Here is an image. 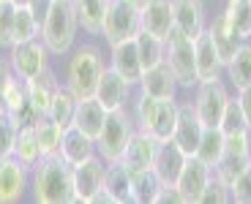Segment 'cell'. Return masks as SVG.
<instances>
[{"instance_id": "10", "label": "cell", "mask_w": 251, "mask_h": 204, "mask_svg": "<svg viewBox=\"0 0 251 204\" xmlns=\"http://www.w3.org/2000/svg\"><path fill=\"white\" fill-rule=\"evenodd\" d=\"M226 101H229V93L221 85V79L200 82V93H197L194 109H197V117L202 120V125H219Z\"/></svg>"}, {"instance_id": "5", "label": "cell", "mask_w": 251, "mask_h": 204, "mask_svg": "<svg viewBox=\"0 0 251 204\" xmlns=\"http://www.w3.org/2000/svg\"><path fill=\"white\" fill-rule=\"evenodd\" d=\"M164 60L170 63L177 87H194L197 79V60H194V38L183 36L177 27H172L170 36L164 38Z\"/></svg>"}, {"instance_id": "8", "label": "cell", "mask_w": 251, "mask_h": 204, "mask_svg": "<svg viewBox=\"0 0 251 204\" xmlns=\"http://www.w3.org/2000/svg\"><path fill=\"white\" fill-rule=\"evenodd\" d=\"M11 68L19 79H33L36 74H41L44 68H50V49L47 44L38 38H30L25 44H14L11 46Z\"/></svg>"}, {"instance_id": "27", "label": "cell", "mask_w": 251, "mask_h": 204, "mask_svg": "<svg viewBox=\"0 0 251 204\" xmlns=\"http://www.w3.org/2000/svg\"><path fill=\"white\" fill-rule=\"evenodd\" d=\"M207 30H210V38H213V46H216V52H219L221 63L226 66V63L235 57V52H238V46L243 44V38L229 27V22H226L224 14H219V17L213 19V25L207 27Z\"/></svg>"}, {"instance_id": "19", "label": "cell", "mask_w": 251, "mask_h": 204, "mask_svg": "<svg viewBox=\"0 0 251 204\" xmlns=\"http://www.w3.org/2000/svg\"><path fill=\"white\" fill-rule=\"evenodd\" d=\"M156 147L158 142L153 139L151 134H145V131H134L131 142L126 147L123 153V166L128 172H145V169H153V158H156Z\"/></svg>"}, {"instance_id": "29", "label": "cell", "mask_w": 251, "mask_h": 204, "mask_svg": "<svg viewBox=\"0 0 251 204\" xmlns=\"http://www.w3.org/2000/svg\"><path fill=\"white\" fill-rule=\"evenodd\" d=\"M71 3H74V11H76L82 30L90 33V36H99L101 27H104L109 0H71Z\"/></svg>"}, {"instance_id": "45", "label": "cell", "mask_w": 251, "mask_h": 204, "mask_svg": "<svg viewBox=\"0 0 251 204\" xmlns=\"http://www.w3.org/2000/svg\"><path fill=\"white\" fill-rule=\"evenodd\" d=\"M156 202H164V204H167V202H170V204H188L186 196L180 193V188H177V185H161Z\"/></svg>"}, {"instance_id": "28", "label": "cell", "mask_w": 251, "mask_h": 204, "mask_svg": "<svg viewBox=\"0 0 251 204\" xmlns=\"http://www.w3.org/2000/svg\"><path fill=\"white\" fill-rule=\"evenodd\" d=\"M104 191L112 196V204L131 202V172L123 166V161L107 163V172H104Z\"/></svg>"}, {"instance_id": "49", "label": "cell", "mask_w": 251, "mask_h": 204, "mask_svg": "<svg viewBox=\"0 0 251 204\" xmlns=\"http://www.w3.org/2000/svg\"><path fill=\"white\" fill-rule=\"evenodd\" d=\"M14 6H27V3H30V0H11Z\"/></svg>"}, {"instance_id": "31", "label": "cell", "mask_w": 251, "mask_h": 204, "mask_svg": "<svg viewBox=\"0 0 251 204\" xmlns=\"http://www.w3.org/2000/svg\"><path fill=\"white\" fill-rule=\"evenodd\" d=\"M161 180L153 169H145V172H134L131 174V202L134 204H153L161 191Z\"/></svg>"}, {"instance_id": "4", "label": "cell", "mask_w": 251, "mask_h": 204, "mask_svg": "<svg viewBox=\"0 0 251 204\" xmlns=\"http://www.w3.org/2000/svg\"><path fill=\"white\" fill-rule=\"evenodd\" d=\"M134 136V120L126 109H115L107 114L104 120V128H101L99 139H96V150L104 158V163H115L123 161V153L128 147Z\"/></svg>"}, {"instance_id": "21", "label": "cell", "mask_w": 251, "mask_h": 204, "mask_svg": "<svg viewBox=\"0 0 251 204\" xmlns=\"http://www.w3.org/2000/svg\"><path fill=\"white\" fill-rule=\"evenodd\" d=\"M139 90L153 98H175V90H177V79L172 74V68L167 60L156 63L153 68H148L139 79Z\"/></svg>"}, {"instance_id": "18", "label": "cell", "mask_w": 251, "mask_h": 204, "mask_svg": "<svg viewBox=\"0 0 251 204\" xmlns=\"http://www.w3.org/2000/svg\"><path fill=\"white\" fill-rule=\"evenodd\" d=\"M139 27L153 36L164 38L170 36V30L175 27V14H172V0H151L148 6L139 11Z\"/></svg>"}, {"instance_id": "50", "label": "cell", "mask_w": 251, "mask_h": 204, "mask_svg": "<svg viewBox=\"0 0 251 204\" xmlns=\"http://www.w3.org/2000/svg\"><path fill=\"white\" fill-rule=\"evenodd\" d=\"M0 3H6V0H0Z\"/></svg>"}, {"instance_id": "39", "label": "cell", "mask_w": 251, "mask_h": 204, "mask_svg": "<svg viewBox=\"0 0 251 204\" xmlns=\"http://www.w3.org/2000/svg\"><path fill=\"white\" fill-rule=\"evenodd\" d=\"M41 36V25L30 14L27 6H17V19H14V44H25L30 38Z\"/></svg>"}, {"instance_id": "1", "label": "cell", "mask_w": 251, "mask_h": 204, "mask_svg": "<svg viewBox=\"0 0 251 204\" xmlns=\"http://www.w3.org/2000/svg\"><path fill=\"white\" fill-rule=\"evenodd\" d=\"M33 199L38 204L74 202V166L63 155H41L33 166Z\"/></svg>"}, {"instance_id": "24", "label": "cell", "mask_w": 251, "mask_h": 204, "mask_svg": "<svg viewBox=\"0 0 251 204\" xmlns=\"http://www.w3.org/2000/svg\"><path fill=\"white\" fill-rule=\"evenodd\" d=\"M175 123H177V104L175 98H158L156 109H153V117L148 123V131L156 142H167L175 134Z\"/></svg>"}, {"instance_id": "48", "label": "cell", "mask_w": 251, "mask_h": 204, "mask_svg": "<svg viewBox=\"0 0 251 204\" xmlns=\"http://www.w3.org/2000/svg\"><path fill=\"white\" fill-rule=\"evenodd\" d=\"M126 3H131V6L137 8V11H142V8L148 6V3H151V0H126Z\"/></svg>"}, {"instance_id": "2", "label": "cell", "mask_w": 251, "mask_h": 204, "mask_svg": "<svg viewBox=\"0 0 251 204\" xmlns=\"http://www.w3.org/2000/svg\"><path fill=\"white\" fill-rule=\"evenodd\" d=\"M104 57L101 49L93 44H85L71 55L69 68H66V87L76 98H90L96 95V85H99L101 74H104Z\"/></svg>"}, {"instance_id": "44", "label": "cell", "mask_w": 251, "mask_h": 204, "mask_svg": "<svg viewBox=\"0 0 251 204\" xmlns=\"http://www.w3.org/2000/svg\"><path fill=\"white\" fill-rule=\"evenodd\" d=\"M14 79V68L11 63H3L0 60V112H6V93H8V85Z\"/></svg>"}, {"instance_id": "41", "label": "cell", "mask_w": 251, "mask_h": 204, "mask_svg": "<svg viewBox=\"0 0 251 204\" xmlns=\"http://www.w3.org/2000/svg\"><path fill=\"white\" fill-rule=\"evenodd\" d=\"M226 202H232L229 185H224L221 180L210 177V182L205 185V191H202V196H200V204H226Z\"/></svg>"}, {"instance_id": "6", "label": "cell", "mask_w": 251, "mask_h": 204, "mask_svg": "<svg viewBox=\"0 0 251 204\" xmlns=\"http://www.w3.org/2000/svg\"><path fill=\"white\" fill-rule=\"evenodd\" d=\"M249 163H251L249 134H229L224 142V153H221L219 163L213 166V177L221 180L224 185H232L235 180L246 172Z\"/></svg>"}, {"instance_id": "35", "label": "cell", "mask_w": 251, "mask_h": 204, "mask_svg": "<svg viewBox=\"0 0 251 204\" xmlns=\"http://www.w3.org/2000/svg\"><path fill=\"white\" fill-rule=\"evenodd\" d=\"M63 128L60 123L44 117L41 123L36 125V139H38V147H41V155H60V144H63Z\"/></svg>"}, {"instance_id": "30", "label": "cell", "mask_w": 251, "mask_h": 204, "mask_svg": "<svg viewBox=\"0 0 251 204\" xmlns=\"http://www.w3.org/2000/svg\"><path fill=\"white\" fill-rule=\"evenodd\" d=\"M224 142H226V134L219 128V125H205L202 131V139H200V147H197V158H200L205 166L213 169L219 163L221 153H224Z\"/></svg>"}, {"instance_id": "11", "label": "cell", "mask_w": 251, "mask_h": 204, "mask_svg": "<svg viewBox=\"0 0 251 204\" xmlns=\"http://www.w3.org/2000/svg\"><path fill=\"white\" fill-rule=\"evenodd\" d=\"M107 163L101 155H90L88 161L74 166V202H93V196L104 188Z\"/></svg>"}, {"instance_id": "20", "label": "cell", "mask_w": 251, "mask_h": 204, "mask_svg": "<svg viewBox=\"0 0 251 204\" xmlns=\"http://www.w3.org/2000/svg\"><path fill=\"white\" fill-rule=\"evenodd\" d=\"M109 112L104 109V106L99 104V98L96 95H90V98H79L76 101V109H74V120H71V125L74 128H79L85 136H90V139H99L101 128H104V120H107Z\"/></svg>"}, {"instance_id": "22", "label": "cell", "mask_w": 251, "mask_h": 204, "mask_svg": "<svg viewBox=\"0 0 251 204\" xmlns=\"http://www.w3.org/2000/svg\"><path fill=\"white\" fill-rule=\"evenodd\" d=\"M175 27L188 38H197L205 30V3L202 0H172Z\"/></svg>"}, {"instance_id": "36", "label": "cell", "mask_w": 251, "mask_h": 204, "mask_svg": "<svg viewBox=\"0 0 251 204\" xmlns=\"http://www.w3.org/2000/svg\"><path fill=\"white\" fill-rule=\"evenodd\" d=\"M224 17H226V22H229V27H232L243 41L251 36V3L249 0H226Z\"/></svg>"}, {"instance_id": "26", "label": "cell", "mask_w": 251, "mask_h": 204, "mask_svg": "<svg viewBox=\"0 0 251 204\" xmlns=\"http://www.w3.org/2000/svg\"><path fill=\"white\" fill-rule=\"evenodd\" d=\"M60 155H63V158H66L69 163H71V166H76V163L88 161L90 155H96V142L90 139V136H85V134H82L79 128L69 125V128H66V134H63Z\"/></svg>"}, {"instance_id": "34", "label": "cell", "mask_w": 251, "mask_h": 204, "mask_svg": "<svg viewBox=\"0 0 251 204\" xmlns=\"http://www.w3.org/2000/svg\"><path fill=\"white\" fill-rule=\"evenodd\" d=\"M76 101H79V98L71 93L69 87H60V90L52 95V104H50V109H47V117L55 120V123H60L63 128H69L71 120H74Z\"/></svg>"}, {"instance_id": "40", "label": "cell", "mask_w": 251, "mask_h": 204, "mask_svg": "<svg viewBox=\"0 0 251 204\" xmlns=\"http://www.w3.org/2000/svg\"><path fill=\"white\" fill-rule=\"evenodd\" d=\"M14 19H17V6L11 0L0 3V46H14Z\"/></svg>"}, {"instance_id": "37", "label": "cell", "mask_w": 251, "mask_h": 204, "mask_svg": "<svg viewBox=\"0 0 251 204\" xmlns=\"http://www.w3.org/2000/svg\"><path fill=\"white\" fill-rule=\"evenodd\" d=\"M25 166H36L38 158H41V147H38V139H36V128H19L17 131V142H14V153Z\"/></svg>"}, {"instance_id": "3", "label": "cell", "mask_w": 251, "mask_h": 204, "mask_svg": "<svg viewBox=\"0 0 251 204\" xmlns=\"http://www.w3.org/2000/svg\"><path fill=\"white\" fill-rule=\"evenodd\" d=\"M76 27H79V19H76L74 3L71 0H55L44 25H41V41L47 44L50 55L60 57L74 46Z\"/></svg>"}, {"instance_id": "17", "label": "cell", "mask_w": 251, "mask_h": 204, "mask_svg": "<svg viewBox=\"0 0 251 204\" xmlns=\"http://www.w3.org/2000/svg\"><path fill=\"white\" fill-rule=\"evenodd\" d=\"M186 158L188 155L183 153L172 139L158 142L156 158H153V172L158 174V180H161L164 185H175L177 177H180V169H183V163H186Z\"/></svg>"}, {"instance_id": "46", "label": "cell", "mask_w": 251, "mask_h": 204, "mask_svg": "<svg viewBox=\"0 0 251 204\" xmlns=\"http://www.w3.org/2000/svg\"><path fill=\"white\" fill-rule=\"evenodd\" d=\"M52 3H55V0H30V3H27V8H30V14L36 17L38 25H44V19H47V14H50Z\"/></svg>"}, {"instance_id": "43", "label": "cell", "mask_w": 251, "mask_h": 204, "mask_svg": "<svg viewBox=\"0 0 251 204\" xmlns=\"http://www.w3.org/2000/svg\"><path fill=\"white\" fill-rule=\"evenodd\" d=\"M229 193L238 204H251V163L246 166V172L235 180L232 185H229Z\"/></svg>"}, {"instance_id": "47", "label": "cell", "mask_w": 251, "mask_h": 204, "mask_svg": "<svg viewBox=\"0 0 251 204\" xmlns=\"http://www.w3.org/2000/svg\"><path fill=\"white\" fill-rule=\"evenodd\" d=\"M238 101H240V106H243V114H246V120H249V125H251V85H246V87L238 90Z\"/></svg>"}, {"instance_id": "9", "label": "cell", "mask_w": 251, "mask_h": 204, "mask_svg": "<svg viewBox=\"0 0 251 204\" xmlns=\"http://www.w3.org/2000/svg\"><path fill=\"white\" fill-rule=\"evenodd\" d=\"M6 112H8V117L14 120L17 131L19 128H36V125L44 120V114L38 112V106L33 104V98L27 95L25 82L19 79L17 74H14L11 85H8V93H6Z\"/></svg>"}, {"instance_id": "32", "label": "cell", "mask_w": 251, "mask_h": 204, "mask_svg": "<svg viewBox=\"0 0 251 204\" xmlns=\"http://www.w3.org/2000/svg\"><path fill=\"white\" fill-rule=\"evenodd\" d=\"M224 68H226V76H229V82L235 85V90L251 85V41H249V38H246V41L238 46L235 57L226 63Z\"/></svg>"}, {"instance_id": "14", "label": "cell", "mask_w": 251, "mask_h": 204, "mask_svg": "<svg viewBox=\"0 0 251 204\" xmlns=\"http://www.w3.org/2000/svg\"><path fill=\"white\" fill-rule=\"evenodd\" d=\"M210 177H213V169L205 166L197 155H188L175 185L180 188V193L186 196L188 204H191V202L197 204V202H200V196H202V191H205V185L210 182Z\"/></svg>"}, {"instance_id": "12", "label": "cell", "mask_w": 251, "mask_h": 204, "mask_svg": "<svg viewBox=\"0 0 251 204\" xmlns=\"http://www.w3.org/2000/svg\"><path fill=\"white\" fill-rule=\"evenodd\" d=\"M27 172L30 166H25L17 155L0 158V204H14L22 199L27 188Z\"/></svg>"}, {"instance_id": "33", "label": "cell", "mask_w": 251, "mask_h": 204, "mask_svg": "<svg viewBox=\"0 0 251 204\" xmlns=\"http://www.w3.org/2000/svg\"><path fill=\"white\" fill-rule=\"evenodd\" d=\"M134 41H137V52H139L142 71H148V68H153L156 63L164 60V41L158 36H153V33H148V30L139 27V33L134 36Z\"/></svg>"}, {"instance_id": "7", "label": "cell", "mask_w": 251, "mask_h": 204, "mask_svg": "<svg viewBox=\"0 0 251 204\" xmlns=\"http://www.w3.org/2000/svg\"><path fill=\"white\" fill-rule=\"evenodd\" d=\"M101 33H104V41L109 46L126 41V38H134L139 33V11L126 0H109Z\"/></svg>"}, {"instance_id": "38", "label": "cell", "mask_w": 251, "mask_h": 204, "mask_svg": "<svg viewBox=\"0 0 251 204\" xmlns=\"http://www.w3.org/2000/svg\"><path fill=\"white\" fill-rule=\"evenodd\" d=\"M219 128L224 131L226 136H229V134H249V131H251V125H249V120H246L243 106H240L238 98H229V101H226Z\"/></svg>"}, {"instance_id": "16", "label": "cell", "mask_w": 251, "mask_h": 204, "mask_svg": "<svg viewBox=\"0 0 251 204\" xmlns=\"http://www.w3.org/2000/svg\"><path fill=\"white\" fill-rule=\"evenodd\" d=\"M194 60H197V79L200 82H213V79H221V63L219 52L213 46V38H210V30H202L200 36L194 38Z\"/></svg>"}, {"instance_id": "15", "label": "cell", "mask_w": 251, "mask_h": 204, "mask_svg": "<svg viewBox=\"0 0 251 204\" xmlns=\"http://www.w3.org/2000/svg\"><path fill=\"white\" fill-rule=\"evenodd\" d=\"M128 90H131V85H128L112 66H107L104 74H101V79H99V85H96V98H99V104L107 112L126 109Z\"/></svg>"}, {"instance_id": "23", "label": "cell", "mask_w": 251, "mask_h": 204, "mask_svg": "<svg viewBox=\"0 0 251 204\" xmlns=\"http://www.w3.org/2000/svg\"><path fill=\"white\" fill-rule=\"evenodd\" d=\"M112 68L128 85H139L145 71H142V63H139V52H137V41L134 38H126V41L112 46Z\"/></svg>"}, {"instance_id": "13", "label": "cell", "mask_w": 251, "mask_h": 204, "mask_svg": "<svg viewBox=\"0 0 251 204\" xmlns=\"http://www.w3.org/2000/svg\"><path fill=\"white\" fill-rule=\"evenodd\" d=\"M202 131H205V125H202L200 117H197L194 104H177V123H175L172 142H175L186 155H194L197 147H200Z\"/></svg>"}, {"instance_id": "42", "label": "cell", "mask_w": 251, "mask_h": 204, "mask_svg": "<svg viewBox=\"0 0 251 204\" xmlns=\"http://www.w3.org/2000/svg\"><path fill=\"white\" fill-rule=\"evenodd\" d=\"M14 142H17V125L8 117V112H0V158L14 153Z\"/></svg>"}, {"instance_id": "51", "label": "cell", "mask_w": 251, "mask_h": 204, "mask_svg": "<svg viewBox=\"0 0 251 204\" xmlns=\"http://www.w3.org/2000/svg\"><path fill=\"white\" fill-rule=\"evenodd\" d=\"M249 41H251V36H249Z\"/></svg>"}, {"instance_id": "52", "label": "cell", "mask_w": 251, "mask_h": 204, "mask_svg": "<svg viewBox=\"0 0 251 204\" xmlns=\"http://www.w3.org/2000/svg\"><path fill=\"white\" fill-rule=\"evenodd\" d=\"M249 3H251V0H249Z\"/></svg>"}, {"instance_id": "25", "label": "cell", "mask_w": 251, "mask_h": 204, "mask_svg": "<svg viewBox=\"0 0 251 204\" xmlns=\"http://www.w3.org/2000/svg\"><path fill=\"white\" fill-rule=\"evenodd\" d=\"M25 87H27V95L33 98V104L38 106V112L47 117V109L52 104V95L60 90V82H57L55 71L52 68H44L41 74H36L33 79H25Z\"/></svg>"}]
</instances>
